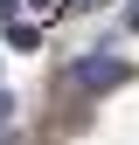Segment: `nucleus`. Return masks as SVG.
<instances>
[{
  "instance_id": "obj_1",
  "label": "nucleus",
  "mask_w": 139,
  "mask_h": 145,
  "mask_svg": "<svg viewBox=\"0 0 139 145\" xmlns=\"http://www.w3.org/2000/svg\"><path fill=\"white\" fill-rule=\"evenodd\" d=\"M118 83H132V62L125 56H77L70 62V90H83V97H104V90H118Z\"/></svg>"
},
{
  "instance_id": "obj_2",
  "label": "nucleus",
  "mask_w": 139,
  "mask_h": 145,
  "mask_svg": "<svg viewBox=\"0 0 139 145\" xmlns=\"http://www.w3.org/2000/svg\"><path fill=\"white\" fill-rule=\"evenodd\" d=\"M7 118H14V97H7V90H0V124H7Z\"/></svg>"
}]
</instances>
